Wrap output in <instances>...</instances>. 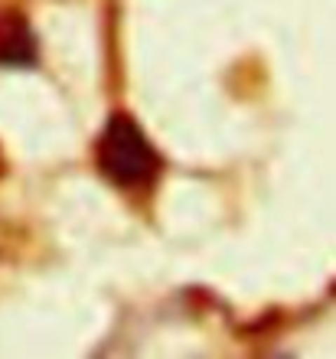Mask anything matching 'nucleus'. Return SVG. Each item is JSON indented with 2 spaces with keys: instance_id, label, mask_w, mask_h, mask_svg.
I'll return each mask as SVG.
<instances>
[{
  "instance_id": "1",
  "label": "nucleus",
  "mask_w": 336,
  "mask_h": 359,
  "mask_svg": "<svg viewBox=\"0 0 336 359\" xmlns=\"http://www.w3.org/2000/svg\"><path fill=\"white\" fill-rule=\"evenodd\" d=\"M95 161H98V170L121 189L150 187L160 173L157 147L128 114H114L105 124L98 147H95Z\"/></svg>"
},
{
  "instance_id": "2",
  "label": "nucleus",
  "mask_w": 336,
  "mask_h": 359,
  "mask_svg": "<svg viewBox=\"0 0 336 359\" xmlns=\"http://www.w3.org/2000/svg\"><path fill=\"white\" fill-rule=\"evenodd\" d=\"M36 59V39L20 10L0 7V66H29Z\"/></svg>"
}]
</instances>
